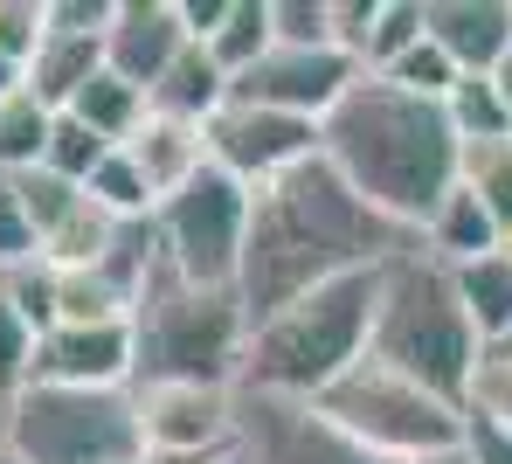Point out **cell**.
I'll use <instances>...</instances> for the list:
<instances>
[{
  "mask_svg": "<svg viewBox=\"0 0 512 464\" xmlns=\"http://www.w3.org/2000/svg\"><path fill=\"white\" fill-rule=\"evenodd\" d=\"M416 236L395 229L388 215H374L353 187L326 167L305 160L284 181L250 194V236H243V271H236V298L243 312L270 319L277 305L319 291L353 271H381L395 250H409Z\"/></svg>",
  "mask_w": 512,
  "mask_h": 464,
  "instance_id": "6da1fadb",
  "label": "cell"
},
{
  "mask_svg": "<svg viewBox=\"0 0 512 464\" xmlns=\"http://www.w3.org/2000/svg\"><path fill=\"white\" fill-rule=\"evenodd\" d=\"M319 160L340 174L374 215L395 229H423L429 208L457 187L464 146L443 118V104L395 91L388 77H360L319 125Z\"/></svg>",
  "mask_w": 512,
  "mask_h": 464,
  "instance_id": "7a4b0ae2",
  "label": "cell"
},
{
  "mask_svg": "<svg viewBox=\"0 0 512 464\" xmlns=\"http://www.w3.org/2000/svg\"><path fill=\"white\" fill-rule=\"evenodd\" d=\"M367 354L381 368L409 374L416 388L443 395L450 409L471 402V381H478V333L464 319V298L450 264H436L423 243L395 250L381 271H374V333H367Z\"/></svg>",
  "mask_w": 512,
  "mask_h": 464,
  "instance_id": "3957f363",
  "label": "cell"
},
{
  "mask_svg": "<svg viewBox=\"0 0 512 464\" xmlns=\"http://www.w3.org/2000/svg\"><path fill=\"white\" fill-rule=\"evenodd\" d=\"M367 333H374V271L333 278L305 298H291V305H277L270 319H256L236 388L319 402L353 361H367Z\"/></svg>",
  "mask_w": 512,
  "mask_h": 464,
  "instance_id": "277c9868",
  "label": "cell"
},
{
  "mask_svg": "<svg viewBox=\"0 0 512 464\" xmlns=\"http://www.w3.org/2000/svg\"><path fill=\"white\" fill-rule=\"evenodd\" d=\"M243 347H250L243 298L173 278L153 257V271H146L139 298H132V388H146V381L236 388L243 381Z\"/></svg>",
  "mask_w": 512,
  "mask_h": 464,
  "instance_id": "5b68a950",
  "label": "cell"
},
{
  "mask_svg": "<svg viewBox=\"0 0 512 464\" xmlns=\"http://www.w3.org/2000/svg\"><path fill=\"white\" fill-rule=\"evenodd\" d=\"M312 409H319L333 430H346L353 444H367L374 458H388V464L457 458V444H464V409H450L443 395L416 388L409 374L381 368L374 354L353 361Z\"/></svg>",
  "mask_w": 512,
  "mask_h": 464,
  "instance_id": "8992f818",
  "label": "cell"
},
{
  "mask_svg": "<svg viewBox=\"0 0 512 464\" xmlns=\"http://www.w3.org/2000/svg\"><path fill=\"white\" fill-rule=\"evenodd\" d=\"M7 451L21 464H146L132 388H49L28 381L7 402Z\"/></svg>",
  "mask_w": 512,
  "mask_h": 464,
  "instance_id": "52a82bcc",
  "label": "cell"
},
{
  "mask_svg": "<svg viewBox=\"0 0 512 464\" xmlns=\"http://www.w3.org/2000/svg\"><path fill=\"white\" fill-rule=\"evenodd\" d=\"M243 236H250V187L229 181L222 167H201L194 181L153 208V250L173 278L236 291L243 271Z\"/></svg>",
  "mask_w": 512,
  "mask_h": 464,
  "instance_id": "ba28073f",
  "label": "cell"
},
{
  "mask_svg": "<svg viewBox=\"0 0 512 464\" xmlns=\"http://www.w3.org/2000/svg\"><path fill=\"white\" fill-rule=\"evenodd\" d=\"M201 132H208V167H222L229 181H243L250 194L284 181L305 160H319V125L312 118L263 111V104H243V97H229Z\"/></svg>",
  "mask_w": 512,
  "mask_h": 464,
  "instance_id": "9c48e42d",
  "label": "cell"
},
{
  "mask_svg": "<svg viewBox=\"0 0 512 464\" xmlns=\"http://www.w3.org/2000/svg\"><path fill=\"white\" fill-rule=\"evenodd\" d=\"M236 458L243 464H388L367 444H353L346 430H333L312 402L250 395V388H236Z\"/></svg>",
  "mask_w": 512,
  "mask_h": 464,
  "instance_id": "30bf717a",
  "label": "cell"
},
{
  "mask_svg": "<svg viewBox=\"0 0 512 464\" xmlns=\"http://www.w3.org/2000/svg\"><path fill=\"white\" fill-rule=\"evenodd\" d=\"M360 77H367V70H360L346 49H333V42H326V49H284V42H270L250 70L229 84V97L326 125V111H333V104H340V97L353 91Z\"/></svg>",
  "mask_w": 512,
  "mask_h": 464,
  "instance_id": "8fae6325",
  "label": "cell"
},
{
  "mask_svg": "<svg viewBox=\"0 0 512 464\" xmlns=\"http://www.w3.org/2000/svg\"><path fill=\"white\" fill-rule=\"evenodd\" d=\"M146 451L167 458H229L236 451V388L208 381H146L132 388Z\"/></svg>",
  "mask_w": 512,
  "mask_h": 464,
  "instance_id": "7c38bea8",
  "label": "cell"
},
{
  "mask_svg": "<svg viewBox=\"0 0 512 464\" xmlns=\"http://www.w3.org/2000/svg\"><path fill=\"white\" fill-rule=\"evenodd\" d=\"M49 388H132V319L104 326H49L35 340V374Z\"/></svg>",
  "mask_w": 512,
  "mask_h": 464,
  "instance_id": "4fadbf2b",
  "label": "cell"
},
{
  "mask_svg": "<svg viewBox=\"0 0 512 464\" xmlns=\"http://www.w3.org/2000/svg\"><path fill=\"white\" fill-rule=\"evenodd\" d=\"M180 49H187L180 0H111V21H104V70L111 77H125L132 91H153Z\"/></svg>",
  "mask_w": 512,
  "mask_h": 464,
  "instance_id": "5bb4252c",
  "label": "cell"
},
{
  "mask_svg": "<svg viewBox=\"0 0 512 464\" xmlns=\"http://www.w3.org/2000/svg\"><path fill=\"white\" fill-rule=\"evenodd\" d=\"M423 35L457 63V77H485L512 49V0H423Z\"/></svg>",
  "mask_w": 512,
  "mask_h": 464,
  "instance_id": "9a60e30c",
  "label": "cell"
},
{
  "mask_svg": "<svg viewBox=\"0 0 512 464\" xmlns=\"http://www.w3.org/2000/svg\"><path fill=\"white\" fill-rule=\"evenodd\" d=\"M118 153L146 174L153 201H167V194H180V187L208 167V132H201V125H187V118H167V111H146V118H139V132H132Z\"/></svg>",
  "mask_w": 512,
  "mask_h": 464,
  "instance_id": "2e32d148",
  "label": "cell"
},
{
  "mask_svg": "<svg viewBox=\"0 0 512 464\" xmlns=\"http://www.w3.org/2000/svg\"><path fill=\"white\" fill-rule=\"evenodd\" d=\"M104 70V35H70V28H42L35 56L21 63V84L42 97L49 111H70L77 91Z\"/></svg>",
  "mask_w": 512,
  "mask_h": 464,
  "instance_id": "e0dca14e",
  "label": "cell"
},
{
  "mask_svg": "<svg viewBox=\"0 0 512 464\" xmlns=\"http://www.w3.org/2000/svg\"><path fill=\"white\" fill-rule=\"evenodd\" d=\"M416 243H423L436 264H471V257H492V250H506V236H499V222L485 215V201L471 194V187L457 181L436 208H429V222L416 229Z\"/></svg>",
  "mask_w": 512,
  "mask_h": 464,
  "instance_id": "ac0fdd59",
  "label": "cell"
},
{
  "mask_svg": "<svg viewBox=\"0 0 512 464\" xmlns=\"http://www.w3.org/2000/svg\"><path fill=\"white\" fill-rule=\"evenodd\" d=\"M222 104H229V77H222V63L201 42H187L173 56V70L146 91V111H167V118H187V125H208Z\"/></svg>",
  "mask_w": 512,
  "mask_h": 464,
  "instance_id": "d6986e66",
  "label": "cell"
},
{
  "mask_svg": "<svg viewBox=\"0 0 512 464\" xmlns=\"http://www.w3.org/2000/svg\"><path fill=\"white\" fill-rule=\"evenodd\" d=\"M457 278V298H464V319L478 333V347H506L512 340V250H492V257H471L450 271Z\"/></svg>",
  "mask_w": 512,
  "mask_h": 464,
  "instance_id": "ffe728a7",
  "label": "cell"
},
{
  "mask_svg": "<svg viewBox=\"0 0 512 464\" xmlns=\"http://www.w3.org/2000/svg\"><path fill=\"white\" fill-rule=\"evenodd\" d=\"M125 229H132V222L104 215V208L84 194V201L42 236V264H49V271H90V264H104V257L125 243Z\"/></svg>",
  "mask_w": 512,
  "mask_h": 464,
  "instance_id": "44dd1931",
  "label": "cell"
},
{
  "mask_svg": "<svg viewBox=\"0 0 512 464\" xmlns=\"http://www.w3.org/2000/svg\"><path fill=\"white\" fill-rule=\"evenodd\" d=\"M49 125H56V111L28 91V84H14V91L0 97V174H28V167H42V153H49Z\"/></svg>",
  "mask_w": 512,
  "mask_h": 464,
  "instance_id": "7402d4cb",
  "label": "cell"
},
{
  "mask_svg": "<svg viewBox=\"0 0 512 464\" xmlns=\"http://www.w3.org/2000/svg\"><path fill=\"white\" fill-rule=\"evenodd\" d=\"M70 118H84L97 139H111V146H125L132 132H139V118H146V91H132L125 77H111V70H97L77 104H70Z\"/></svg>",
  "mask_w": 512,
  "mask_h": 464,
  "instance_id": "603a6c76",
  "label": "cell"
},
{
  "mask_svg": "<svg viewBox=\"0 0 512 464\" xmlns=\"http://www.w3.org/2000/svg\"><path fill=\"white\" fill-rule=\"evenodd\" d=\"M443 118H450V132H457V146L512 139V111H506V97L492 91V77H457L450 97H443Z\"/></svg>",
  "mask_w": 512,
  "mask_h": 464,
  "instance_id": "cb8c5ba5",
  "label": "cell"
},
{
  "mask_svg": "<svg viewBox=\"0 0 512 464\" xmlns=\"http://www.w3.org/2000/svg\"><path fill=\"white\" fill-rule=\"evenodd\" d=\"M201 49H208V56L222 63V77L236 84L256 56L270 49V0H229V21H222L215 42H201Z\"/></svg>",
  "mask_w": 512,
  "mask_h": 464,
  "instance_id": "d4e9b609",
  "label": "cell"
},
{
  "mask_svg": "<svg viewBox=\"0 0 512 464\" xmlns=\"http://www.w3.org/2000/svg\"><path fill=\"white\" fill-rule=\"evenodd\" d=\"M416 42H423V0H381V7H374V28H367V42H360V70L381 77V70H395Z\"/></svg>",
  "mask_w": 512,
  "mask_h": 464,
  "instance_id": "484cf974",
  "label": "cell"
},
{
  "mask_svg": "<svg viewBox=\"0 0 512 464\" xmlns=\"http://www.w3.org/2000/svg\"><path fill=\"white\" fill-rule=\"evenodd\" d=\"M457 181L485 201V215L499 222V236L512 243V139H492V146H464V167Z\"/></svg>",
  "mask_w": 512,
  "mask_h": 464,
  "instance_id": "4316f807",
  "label": "cell"
},
{
  "mask_svg": "<svg viewBox=\"0 0 512 464\" xmlns=\"http://www.w3.org/2000/svg\"><path fill=\"white\" fill-rule=\"evenodd\" d=\"M84 194L104 208V215H118V222H153V208H160V201H153V187H146V174H139L118 146L97 160V174L84 181Z\"/></svg>",
  "mask_w": 512,
  "mask_h": 464,
  "instance_id": "83f0119b",
  "label": "cell"
},
{
  "mask_svg": "<svg viewBox=\"0 0 512 464\" xmlns=\"http://www.w3.org/2000/svg\"><path fill=\"white\" fill-rule=\"evenodd\" d=\"M111 153V139H97L84 118H70V111H56V125H49V153H42V167L49 174H63V181L84 187L97 174V160Z\"/></svg>",
  "mask_w": 512,
  "mask_h": 464,
  "instance_id": "f1b7e54d",
  "label": "cell"
},
{
  "mask_svg": "<svg viewBox=\"0 0 512 464\" xmlns=\"http://www.w3.org/2000/svg\"><path fill=\"white\" fill-rule=\"evenodd\" d=\"M14 194H21V208H28V222H35V236H49L77 201H84V187L63 181V174H49V167H28V174H7Z\"/></svg>",
  "mask_w": 512,
  "mask_h": 464,
  "instance_id": "f546056e",
  "label": "cell"
},
{
  "mask_svg": "<svg viewBox=\"0 0 512 464\" xmlns=\"http://www.w3.org/2000/svg\"><path fill=\"white\" fill-rule=\"evenodd\" d=\"M270 42H284V49H326L333 42V0H270Z\"/></svg>",
  "mask_w": 512,
  "mask_h": 464,
  "instance_id": "4dcf8cb0",
  "label": "cell"
},
{
  "mask_svg": "<svg viewBox=\"0 0 512 464\" xmlns=\"http://www.w3.org/2000/svg\"><path fill=\"white\" fill-rule=\"evenodd\" d=\"M28 374H35V326L14 312V298L0 284V402H14L28 388Z\"/></svg>",
  "mask_w": 512,
  "mask_h": 464,
  "instance_id": "1f68e13d",
  "label": "cell"
},
{
  "mask_svg": "<svg viewBox=\"0 0 512 464\" xmlns=\"http://www.w3.org/2000/svg\"><path fill=\"white\" fill-rule=\"evenodd\" d=\"M381 77H388L395 91L443 104V97H450V84H457V63H450V56H443V49H436V42L423 35V42H416V49H409V56L395 63V70H381Z\"/></svg>",
  "mask_w": 512,
  "mask_h": 464,
  "instance_id": "d6a6232c",
  "label": "cell"
},
{
  "mask_svg": "<svg viewBox=\"0 0 512 464\" xmlns=\"http://www.w3.org/2000/svg\"><path fill=\"white\" fill-rule=\"evenodd\" d=\"M0 284H7L14 312H21V319L35 326V340H42V333L56 326V271H49V264L35 257V264H21V271H7Z\"/></svg>",
  "mask_w": 512,
  "mask_h": 464,
  "instance_id": "836d02e7",
  "label": "cell"
},
{
  "mask_svg": "<svg viewBox=\"0 0 512 464\" xmlns=\"http://www.w3.org/2000/svg\"><path fill=\"white\" fill-rule=\"evenodd\" d=\"M35 257H42V236H35V222H28V208H21L14 181L0 174V278L21 271V264H35Z\"/></svg>",
  "mask_w": 512,
  "mask_h": 464,
  "instance_id": "e575fe53",
  "label": "cell"
},
{
  "mask_svg": "<svg viewBox=\"0 0 512 464\" xmlns=\"http://www.w3.org/2000/svg\"><path fill=\"white\" fill-rule=\"evenodd\" d=\"M464 409L512 430V354H485V361H478V381H471V402H464Z\"/></svg>",
  "mask_w": 512,
  "mask_h": 464,
  "instance_id": "d590c367",
  "label": "cell"
},
{
  "mask_svg": "<svg viewBox=\"0 0 512 464\" xmlns=\"http://www.w3.org/2000/svg\"><path fill=\"white\" fill-rule=\"evenodd\" d=\"M42 28H49L42 0H0V56L7 63H28L35 42H42Z\"/></svg>",
  "mask_w": 512,
  "mask_h": 464,
  "instance_id": "8d00e7d4",
  "label": "cell"
},
{
  "mask_svg": "<svg viewBox=\"0 0 512 464\" xmlns=\"http://www.w3.org/2000/svg\"><path fill=\"white\" fill-rule=\"evenodd\" d=\"M457 458L464 464H512V430L464 409V444H457Z\"/></svg>",
  "mask_w": 512,
  "mask_h": 464,
  "instance_id": "74e56055",
  "label": "cell"
},
{
  "mask_svg": "<svg viewBox=\"0 0 512 464\" xmlns=\"http://www.w3.org/2000/svg\"><path fill=\"white\" fill-rule=\"evenodd\" d=\"M222 21H229V0H180V28H187V42H215Z\"/></svg>",
  "mask_w": 512,
  "mask_h": 464,
  "instance_id": "f35d334b",
  "label": "cell"
},
{
  "mask_svg": "<svg viewBox=\"0 0 512 464\" xmlns=\"http://www.w3.org/2000/svg\"><path fill=\"white\" fill-rule=\"evenodd\" d=\"M485 77H492V91L506 97V111H512V49L499 56V63H492V70H485Z\"/></svg>",
  "mask_w": 512,
  "mask_h": 464,
  "instance_id": "ab89813d",
  "label": "cell"
},
{
  "mask_svg": "<svg viewBox=\"0 0 512 464\" xmlns=\"http://www.w3.org/2000/svg\"><path fill=\"white\" fill-rule=\"evenodd\" d=\"M14 84H21V63H7V56H0V97L14 91Z\"/></svg>",
  "mask_w": 512,
  "mask_h": 464,
  "instance_id": "60d3db41",
  "label": "cell"
},
{
  "mask_svg": "<svg viewBox=\"0 0 512 464\" xmlns=\"http://www.w3.org/2000/svg\"><path fill=\"white\" fill-rule=\"evenodd\" d=\"M0 444H7V402H0Z\"/></svg>",
  "mask_w": 512,
  "mask_h": 464,
  "instance_id": "b9f144b4",
  "label": "cell"
},
{
  "mask_svg": "<svg viewBox=\"0 0 512 464\" xmlns=\"http://www.w3.org/2000/svg\"><path fill=\"white\" fill-rule=\"evenodd\" d=\"M0 464H21V458H14V451H7V444H0Z\"/></svg>",
  "mask_w": 512,
  "mask_h": 464,
  "instance_id": "7bdbcfd3",
  "label": "cell"
},
{
  "mask_svg": "<svg viewBox=\"0 0 512 464\" xmlns=\"http://www.w3.org/2000/svg\"><path fill=\"white\" fill-rule=\"evenodd\" d=\"M429 464H464V458H429Z\"/></svg>",
  "mask_w": 512,
  "mask_h": 464,
  "instance_id": "ee69618b",
  "label": "cell"
},
{
  "mask_svg": "<svg viewBox=\"0 0 512 464\" xmlns=\"http://www.w3.org/2000/svg\"><path fill=\"white\" fill-rule=\"evenodd\" d=\"M492 354H512V340H506V347H492Z\"/></svg>",
  "mask_w": 512,
  "mask_h": 464,
  "instance_id": "f6af8a7d",
  "label": "cell"
},
{
  "mask_svg": "<svg viewBox=\"0 0 512 464\" xmlns=\"http://www.w3.org/2000/svg\"><path fill=\"white\" fill-rule=\"evenodd\" d=\"M229 464H243V458H229Z\"/></svg>",
  "mask_w": 512,
  "mask_h": 464,
  "instance_id": "bcb514c9",
  "label": "cell"
},
{
  "mask_svg": "<svg viewBox=\"0 0 512 464\" xmlns=\"http://www.w3.org/2000/svg\"><path fill=\"white\" fill-rule=\"evenodd\" d=\"M506 250H512V243H506Z\"/></svg>",
  "mask_w": 512,
  "mask_h": 464,
  "instance_id": "7dc6e473",
  "label": "cell"
}]
</instances>
